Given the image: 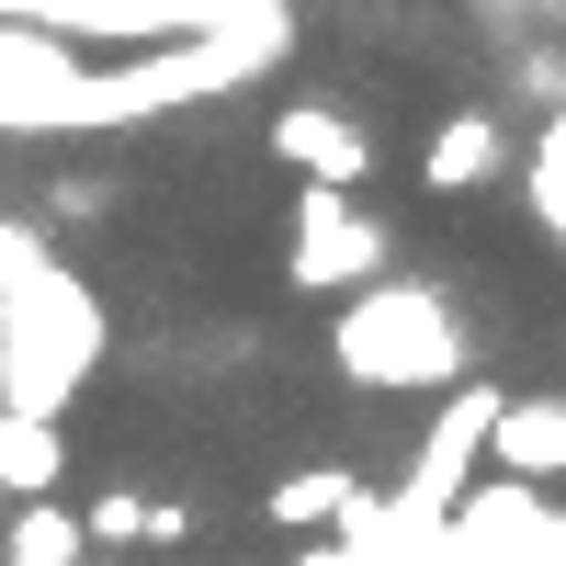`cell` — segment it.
<instances>
[{
    "label": "cell",
    "mask_w": 566,
    "mask_h": 566,
    "mask_svg": "<svg viewBox=\"0 0 566 566\" xmlns=\"http://www.w3.org/2000/svg\"><path fill=\"white\" fill-rule=\"evenodd\" d=\"M522 193H533V227H544V239L566 250V159H544V148H533V170H522Z\"/></svg>",
    "instance_id": "obj_12"
},
{
    "label": "cell",
    "mask_w": 566,
    "mask_h": 566,
    "mask_svg": "<svg viewBox=\"0 0 566 566\" xmlns=\"http://www.w3.org/2000/svg\"><path fill=\"white\" fill-rule=\"evenodd\" d=\"M261 510H272V533H340L352 522V510H363V476H352V464H283V476L261 488Z\"/></svg>",
    "instance_id": "obj_7"
},
{
    "label": "cell",
    "mask_w": 566,
    "mask_h": 566,
    "mask_svg": "<svg viewBox=\"0 0 566 566\" xmlns=\"http://www.w3.org/2000/svg\"><path fill=\"white\" fill-rule=\"evenodd\" d=\"M544 159H566V114H555V125H544Z\"/></svg>",
    "instance_id": "obj_14"
},
{
    "label": "cell",
    "mask_w": 566,
    "mask_h": 566,
    "mask_svg": "<svg viewBox=\"0 0 566 566\" xmlns=\"http://www.w3.org/2000/svg\"><path fill=\"white\" fill-rule=\"evenodd\" d=\"M522 566H566V499L533 510V533H522Z\"/></svg>",
    "instance_id": "obj_13"
},
{
    "label": "cell",
    "mask_w": 566,
    "mask_h": 566,
    "mask_svg": "<svg viewBox=\"0 0 566 566\" xmlns=\"http://www.w3.org/2000/svg\"><path fill=\"white\" fill-rule=\"evenodd\" d=\"M103 340H114V317L80 272H57L45 250L23 272H0V408L12 419H69V397L91 386Z\"/></svg>",
    "instance_id": "obj_1"
},
{
    "label": "cell",
    "mask_w": 566,
    "mask_h": 566,
    "mask_svg": "<svg viewBox=\"0 0 566 566\" xmlns=\"http://www.w3.org/2000/svg\"><path fill=\"white\" fill-rule=\"evenodd\" d=\"M488 476H522V488H555L566 476V397L555 386L488 408Z\"/></svg>",
    "instance_id": "obj_6"
},
{
    "label": "cell",
    "mask_w": 566,
    "mask_h": 566,
    "mask_svg": "<svg viewBox=\"0 0 566 566\" xmlns=\"http://www.w3.org/2000/svg\"><path fill=\"white\" fill-rule=\"evenodd\" d=\"M283 216H295V239H283V283L295 295H363L386 272V250H397V227L374 205H352V193H328V181H295Z\"/></svg>",
    "instance_id": "obj_4"
},
{
    "label": "cell",
    "mask_w": 566,
    "mask_h": 566,
    "mask_svg": "<svg viewBox=\"0 0 566 566\" xmlns=\"http://www.w3.org/2000/svg\"><path fill=\"white\" fill-rule=\"evenodd\" d=\"M272 12L283 0H0V23H34L57 45H181V34H239Z\"/></svg>",
    "instance_id": "obj_3"
},
{
    "label": "cell",
    "mask_w": 566,
    "mask_h": 566,
    "mask_svg": "<svg viewBox=\"0 0 566 566\" xmlns=\"http://www.w3.org/2000/svg\"><path fill=\"white\" fill-rule=\"evenodd\" d=\"M272 159L295 170V181L363 193V181H374V114H352V103H328V91H306V103L272 114Z\"/></svg>",
    "instance_id": "obj_5"
},
{
    "label": "cell",
    "mask_w": 566,
    "mask_h": 566,
    "mask_svg": "<svg viewBox=\"0 0 566 566\" xmlns=\"http://www.w3.org/2000/svg\"><path fill=\"white\" fill-rule=\"evenodd\" d=\"M328 363H340L363 397H431V386H464V317L442 306V283L374 272L363 295H340V317H328Z\"/></svg>",
    "instance_id": "obj_2"
},
{
    "label": "cell",
    "mask_w": 566,
    "mask_h": 566,
    "mask_svg": "<svg viewBox=\"0 0 566 566\" xmlns=\"http://www.w3.org/2000/svg\"><path fill=\"white\" fill-rule=\"evenodd\" d=\"M499 159H510V136H499V114H476V103L419 136V181H431V193H476V181H499Z\"/></svg>",
    "instance_id": "obj_8"
},
{
    "label": "cell",
    "mask_w": 566,
    "mask_h": 566,
    "mask_svg": "<svg viewBox=\"0 0 566 566\" xmlns=\"http://www.w3.org/2000/svg\"><path fill=\"white\" fill-rule=\"evenodd\" d=\"M80 533H91V544H148V499H136V488H103V499L80 510Z\"/></svg>",
    "instance_id": "obj_11"
},
{
    "label": "cell",
    "mask_w": 566,
    "mask_h": 566,
    "mask_svg": "<svg viewBox=\"0 0 566 566\" xmlns=\"http://www.w3.org/2000/svg\"><path fill=\"white\" fill-rule=\"evenodd\" d=\"M57 476H69V431L0 408V499H57Z\"/></svg>",
    "instance_id": "obj_9"
},
{
    "label": "cell",
    "mask_w": 566,
    "mask_h": 566,
    "mask_svg": "<svg viewBox=\"0 0 566 566\" xmlns=\"http://www.w3.org/2000/svg\"><path fill=\"white\" fill-rule=\"evenodd\" d=\"M91 533L69 499H12V533H0V566H80Z\"/></svg>",
    "instance_id": "obj_10"
}]
</instances>
